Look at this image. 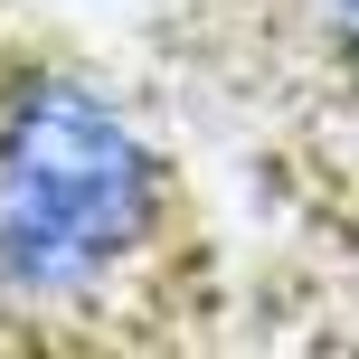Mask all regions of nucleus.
<instances>
[{
    "label": "nucleus",
    "instance_id": "nucleus-1",
    "mask_svg": "<svg viewBox=\"0 0 359 359\" xmlns=\"http://www.w3.org/2000/svg\"><path fill=\"white\" fill-rule=\"evenodd\" d=\"M142 133L86 86H29L0 114V293L57 303L123 265L151 227Z\"/></svg>",
    "mask_w": 359,
    "mask_h": 359
},
{
    "label": "nucleus",
    "instance_id": "nucleus-2",
    "mask_svg": "<svg viewBox=\"0 0 359 359\" xmlns=\"http://www.w3.org/2000/svg\"><path fill=\"white\" fill-rule=\"evenodd\" d=\"M341 10V38H350V57H359V0H331Z\"/></svg>",
    "mask_w": 359,
    "mask_h": 359
}]
</instances>
